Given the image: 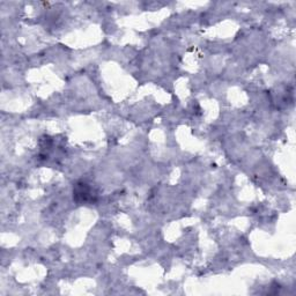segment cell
Masks as SVG:
<instances>
[{
    "label": "cell",
    "mask_w": 296,
    "mask_h": 296,
    "mask_svg": "<svg viewBox=\"0 0 296 296\" xmlns=\"http://www.w3.org/2000/svg\"><path fill=\"white\" fill-rule=\"evenodd\" d=\"M73 192H74V199L78 201V203H82V201L86 203V201L94 199L93 191L88 186V184L86 183L76 184Z\"/></svg>",
    "instance_id": "6da1fadb"
}]
</instances>
